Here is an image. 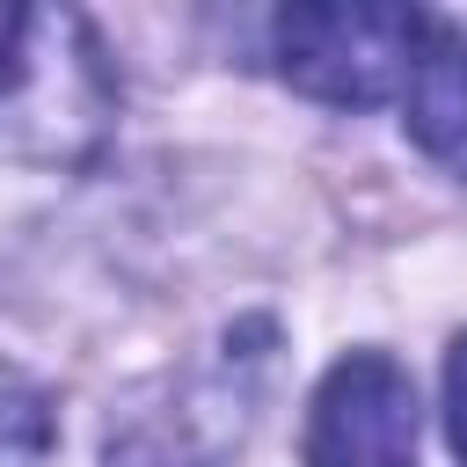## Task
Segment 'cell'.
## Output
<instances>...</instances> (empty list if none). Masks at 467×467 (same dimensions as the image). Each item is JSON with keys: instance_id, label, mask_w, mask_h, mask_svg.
<instances>
[{"instance_id": "4", "label": "cell", "mask_w": 467, "mask_h": 467, "mask_svg": "<svg viewBox=\"0 0 467 467\" xmlns=\"http://www.w3.org/2000/svg\"><path fill=\"white\" fill-rule=\"evenodd\" d=\"M409 139L467 182V29H438L416 80H409Z\"/></svg>"}, {"instance_id": "1", "label": "cell", "mask_w": 467, "mask_h": 467, "mask_svg": "<svg viewBox=\"0 0 467 467\" xmlns=\"http://www.w3.org/2000/svg\"><path fill=\"white\" fill-rule=\"evenodd\" d=\"M109 131V66L73 7L0 0V153L80 168Z\"/></svg>"}, {"instance_id": "2", "label": "cell", "mask_w": 467, "mask_h": 467, "mask_svg": "<svg viewBox=\"0 0 467 467\" xmlns=\"http://www.w3.org/2000/svg\"><path fill=\"white\" fill-rule=\"evenodd\" d=\"M438 22L416 7H387V0H299L277 15L270 51L277 73L328 102V109H379L394 95H409L423 51H431Z\"/></svg>"}, {"instance_id": "5", "label": "cell", "mask_w": 467, "mask_h": 467, "mask_svg": "<svg viewBox=\"0 0 467 467\" xmlns=\"http://www.w3.org/2000/svg\"><path fill=\"white\" fill-rule=\"evenodd\" d=\"M58 460V423L36 379L0 365V467H51Z\"/></svg>"}, {"instance_id": "6", "label": "cell", "mask_w": 467, "mask_h": 467, "mask_svg": "<svg viewBox=\"0 0 467 467\" xmlns=\"http://www.w3.org/2000/svg\"><path fill=\"white\" fill-rule=\"evenodd\" d=\"M445 438H452V452H460V467H467V328H460L452 350H445Z\"/></svg>"}, {"instance_id": "3", "label": "cell", "mask_w": 467, "mask_h": 467, "mask_svg": "<svg viewBox=\"0 0 467 467\" xmlns=\"http://www.w3.org/2000/svg\"><path fill=\"white\" fill-rule=\"evenodd\" d=\"M306 467H416V379L387 350H350L306 401Z\"/></svg>"}]
</instances>
